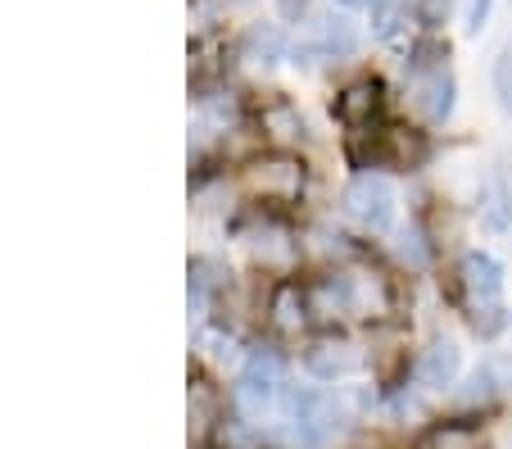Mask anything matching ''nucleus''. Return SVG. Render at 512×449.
Listing matches in <instances>:
<instances>
[{
    "label": "nucleus",
    "mask_w": 512,
    "mask_h": 449,
    "mask_svg": "<svg viewBox=\"0 0 512 449\" xmlns=\"http://www.w3.org/2000/svg\"><path fill=\"white\" fill-rule=\"evenodd\" d=\"M463 277H467V291L476 295V300H499V286H503V273L494 259H485V254H472L463 264Z\"/></svg>",
    "instance_id": "obj_1"
},
{
    "label": "nucleus",
    "mask_w": 512,
    "mask_h": 449,
    "mask_svg": "<svg viewBox=\"0 0 512 449\" xmlns=\"http://www.w3.org/2000/svg\"><path fill=\"white\" fill-rule=\"evenodd\" d=\"M349 205H354L358 218H368V223H386L390 214V191L381 182H358L349 191Z\"/></svg>",
    "instance_id": "obj_2"
},
{
    "label": "nucleus",
    "mask_w": 512,
    "mask_h": 449,
    "mask_svg": "<svg viewBox=\"0 0 512 449\" xmlns=\"http://www.w3.org/2000/svg\"><path fill=\"white\" fill-rule=\"evenodd\" d=\"M368 109H377V87H372V82H358V87H349L345 100H340V114H345L349 123H358V118L368 114Z\"/></svg>",
    "instance_id": "obj_3"
},
{
    "label": "nucleus",
    "mask_w": 512,
    "mask_h": 449,
    "mask_svg": "<svg viewBox=\"0 0 512 449\" xmlns=\"http://www.w3.org/2000/svg\"><path fill=\"white\" fill-rule=\"evenodd\" d=\"M449 105H454V82H449L445 73H435L431 87H426V109L440 118V114H449Z\"/></svg>",
    "instance_id": "obj_4"
},
{
    "label": "nucleus",
    "mask_w": 512,
    "mask_h": 449,
    "mask_svg": "<svg viewBox=\"0 0 512 449\" xmlns=\"http://www.w3.org/2000/svg\"><path fill=\"white\" fill-rule=\"evenodd\" d=\"M422 449H476V431H463V427H445L435 431Z\"/></svg>",
    "instance_id": "obj_5"
},
{
    "label": "nucleus",
    "mask_w": 512,
    "mask_h": 449,
    "mask_svg": "<svg viewBox=\"0 0 512 449\" xmlns=\"http://www.w3.org/2000/svg\"><path fill=\"white\" fill-rule=\"evenodd\" d=\"M454 368H458V350H454V345H435V354L426 359V377L445 381V377H454Z\"/></svg>",
    "instance_id": "obj_6"
},
{
    "label": "nucleus",
    "mask_w": 512,
    "mask_h": 449,
    "mask_svg": "<svg viewBox=\"0 0 512 449\" xmlns=\"http://www.w3.org/2000/svg\"><path fill=\"white\" fill-rule=\"evenodd\" d=\"M494 87H499V96H503V109L512 114V50H503L499 64H494Z\"/></svg>",
    "instance_id": "obj_7"
},
{
    "label": "nucleus",
    "mask_w": 512,
    "mask_h": 449,
    "mask_svg": "<svg viewBox=\"0 0 512 449\" xmlns=\"http://www.w3.org/2000/svg\"><path fill=\"white\" fill-rule=\"evenodd\" d=\"M345 5H372V0H345Z\"/></svg>",
    "instance_id": "obj_8"
}]
</instances>
